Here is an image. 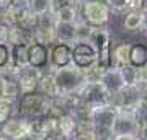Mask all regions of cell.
Instances as JSON below:
<instances>
[{
    "label": "cell",
    "instance_id": "6da1fadb",
    "mask_svg": "<svg viewBox=\"0 0 147 140\" xmlns=\"http://www.w3.org/2000/svg\"><path fill=\"white\" fill-rule=\"evenodd\" d=\"M53 103V99L44 96L39 91H30V93L21 94L13 109V116H20L25 119L33 117H42L47 114V109Z\"/></svg>",
    "mask_w": 147,
    "mask_h": 140
},
{
    "label": "cell",
    "instance_id": "7a4b0ae2",
    "mask_svg": "<svg viewBox=\"0 0 147 140\" xmlns=\"http://www.w3.org/2000/svg\"><path fill=\"white\" fill-rule=\"evenodd\" d=\"M51 72H53L56 85L59 88V94L75 93L82 86V83L85 82L82 68L79 65H75L74 62L69 65H64V67H56Z\"/></svg>",
    "mask_w": 147,
    "mask_h": 140
},
{
    "label": "cell",
    "instance_id": "3957f363",
    "mask_svg": "<svg viewBox=\"0 0 147 140\" xmlns=\"http://www.w3.org/2000/svg\"><path fill=\"white\" fill-rule=\"evenodd\" d=\"M113 140H137L141 139V127L137 122L134 111H118L113 124H111Z\"/></svg>",
    "mask_w": 147,
    "mask_h": 140
},
{
    "label": "cell",
    "instance_id": "277c9868",
    "mask_svg": "<svg viewBox=\"0 0 147 140\" xmlns=\"http://www.w3.org/2000/svg\"><path fill=\"white\" fill-rule=\"evenodd\" d=\"M80 15L92 26H105L110 21L111 7L105 0H84L80 3Z\"/></svg>",
    "mask_w": 147,
    "mask_h": 140
},
{
    "label": "cell",
    "instance_id": "5b68a950",
    "mask_svg": "<svg viewBox=\"0 0 147 140\" xmlns=\"http://www.w3.org/2000/svg\"><path fill=\"white\" fill-rule=\"evenodd\" d=\"M75 93L79 94V98L82 99V103L87 106H96V104L110 103L111 93L106 90V86L103 85L101 80H88L84 82Z\"/></svg>",
    "mask_w": 147,
    "mask_h": 140
},
{
    "label": "cell",
    "instance_id": "8992f818",
    "mask_svg": "<svg viewBox=\"0 0 147 140\" xmlns=\"http://www.w3.org/2000/svg\"><path fill=\"white\" fill-rule=\"evenodd\" d=\"M90 44L96 51V62L103 70L111 67V39L110 33L101 29V26H93V31L90 36Z\"/></svg>",
    "mask_w": 147,
    "mask_h": 140
},
{
    "label": "cell",
    "instance_id": "52a82bcc",
    "mask_svg": "<svg viewBox=\"0 0 147 140\" xmlns=\"http://www.w3.org/2000/svg\"><path fill=\"white\" fill-rule=\"evenodd\" d=\"M141 88L139 85H126L123 86L119 91L111 94L110 104L115 106L118 111L124 109V111H134L137 103L141 101Z\"/></svg>",
    "mask_w": 147,
    "mask_h": 140
},
{
    "label": "cell",
    "instance_id": "ba28073f",
    "mask_svg": "<svg viewBox=\"0 0 147 140\" xmlns=\"http://www.w3.org/2000/svg\"><path fill=\"white\" fill-rule=\"evenodd\" d=\"M0 139L3 140H25L30 139L28 134V119L20 116H10L0 124Z\"/></svg>",
    "mask_w": 147,
    "mask_h": 140
},
{
    "label": "cell",
    "instance_id": "9c48e42d",
    "mask_svg": "<svg viewBox=\"0 0 147 140\" xmlns=\"http://www.w3.org/2000/svg\"><path fill=\"white\" fill-rule=\"evenodd\" d=\"M54 28H56V20H54V15L51 11L36 15V23H34V39H36V42H41L46 46H51L53 42H56Z\"/></svg>",
    "mask_w": 147,
    "mask_h": 140
},
{
    "label": "cell",
    "instance_id": "30bf717a",
    "mask_svg": "<svg viewBox=\"0 0 147 140\" xmlns=\"http://www.w3.org/2000/svg\"><path fill=\"white\" fill-rule=\"evenodd\" d=\"M42 73H44L42 68L33 67L31 64H28V65H25V67H16L13 77L16 78V82H18V85H20L21 94L34 91Z\"/></svg>",
    "mask_w": 147,
    "mask_h": 140
},
{
    "label": "cell",
    "instance_id": "8fae6325",
    "mask_svg": "<svg viewBox=\"0 0 147 140\" xmlns=\"http://www.w3.org/2000/svg\"><path fill=\"white\" fill-rule=\"evenodd\" d=\"M72 60L79 67H87L96 60V51L90 42H75L72 46Z\"/></svg>",
    "mask_w": 147,
    "mask_h": 140
},
{
    "label": "cell",
    "instance_id": "7c38bea8",
    "mask_svg": "<svg viewBox=\"0 0 147 140\" xmlns=\"http://www.w3.org/2000/svg\"><path fill=\"white\" fill-rule=\"evenodd\" d=\"M28 60L33 67L38 68H49L51 59H49V46L41 42H33L28 47Z\"/></svg>",
    "mask_w": 147,
    "mask_h": 140
},
{
    "label": "cell",
    "instance_id": "4fadbf2b",
    "mask_svg": "<svg viewBox=\"0 0 147 140\" xmlns=\"http://www.w3.org/2000/svg\"><path fill=\"white\" fill-rule=\"evenodd\" d=\"M49 59H51V65H49L51 70L56 67H64V65L72 64V44H65V42L54 44L53 49L49 51Z\"/></svg>",
    "mask_w": 147,
    "mask_h": 140
},
{
    "label": "cell",
    "instance_id": "5bb4252c",
    "mask_svg": "<svg viewBox=\"0 0 147 140\" xmlns=\"http://www.w3.org/2000/svg\"><path fill=\"white\" fill-rule=\"evenodd\" d=\"M100 80L103 82V85L106 86V90L111 94L116 93V91H119L123 86H126V82H124V77H123V72H121L119 67L106 68L105 72L101 73Z\"/></svg>",
    "mask_w": 147,
    "mask_h": 140
},
{
    "label": "cell",
    "instance_id": "9a60e30c",
    "mask_svg": "<svg viewBox=\"0 0 147 140\" xmlns=\"http://www.w3.org/2000/svg\"><path fill=\"white\" fill-rule=\"evenodd\" d=\"M33 42H36L34 29L23 28V26H18V25L10 26V33H8V44L10 46H20V44L30 46Z\"/></svg>",
    "mask_w": 147,
    "mask_h": 140
},
{
    "label": "cell",
    "instance_id": "2e32d148",
    "mask_svg": "<svg viewBox=\"0 0 147 140\" xmlns=\"http://www.w3.org/2000/svg\"><path fill=\"white\" fill-rule=\"evenodd\" d=\"M0 96L13 99V101H18V98L21 96L20 85L16 82V78L10 73L0 72Z\"/></svg>",
    "mask_w": 147,
    "mask_h": 140
},
{
    "label": "cell",
    "instance_id": "e0dca14e",
    "mask_svg": "<svg viewBox=\"0 0 147 140\" xmlns=\"http://www.w3.org/2000/svg\"><path fill=\"white\" fill-rule=\"evenodd\" d=\"M36 91L42 93L44 96H47V98H51V99H56L59 96V88H57V85H56V80H54V75L51 70L44 72L41 75L39 82H38Z\"/></svg>",
    "mask_w": 147,
    "mask_h": 140
},
{
    "label": "cell",
    "instance_id": "ac0fdd59",
    "mask_svg": "<svg viewBox=\"0 0 147 140\" xmlns=\"http://www.w3.org/2000/svg\"><path fill=\"white\" fill-rule=\"evenodd\" d=\"M56 42H65V44H75V23L67 21H56Z\"/></svg>",
    "mask_w": 147,
    "mask_h": 140
},
{
    "label": "cell",
    "instance_id": "d6986e66",
    "mask_svg": "<svg viewBox=\"0 0 147 140\" xmlns=\"http://www.w3.org/2000/svg\"><path fill=\"white\" fill-rule=\"evenodd\" d=\"M129 51H131L129 42H121L115 47L111 46V67H123L129 64Z\"/></svg>",
    "mask_w": 147,
    "mask_h": 140
},
{
    "label": "cell",
    "instance_id": "ffe728a7",
    "mask_svg": "<svg viewBox=\"0 0 147 140\" xmlns=\"http://www.w3.org/2000/svg\"><path fill=\"white\" fill-rule=\"evenodd\" d=\"M59 129L62 132L64 139H75V130H77V119L70 113H64L59 117Z\"/></svg>",
    "mask_w": 147,
    "mask_h": 140
},
{
    "label": "cell",
    "instance_id": "44dd1931",
    "mask_svg": "<svg viewBox=\"0 0 147 140\" xmlns=\"http://www.w3.org/2000/svg\"><path fill=\"white\" fill-rule=\"evenodd\" d=\"M54 20L56 21H67V23H75L80 16V7L77 5H69V7H62L53 13Z\"/></svg>",
    "mask_w": 147,
    "mask_h": 140
},
{
    "label": "cell",
    "instance_id": "7402d4cb",
    "mask_svg": "<svg viewBox=\"0 0 147 140\" xmlns=\"http://www.w3.org/2000/svg\"><path fill=\"white\" fill-rule=\"evenodd\" d=\"M142 11H137V10H129L124 15V20H123V28L124 31H129V33H134V31H139L142 28Z\"/></svg>",
    "mask_w": 147,
    "mask_h": 140
},
{
    "label": "cell",
    "instance_id": "603a6c76",
    "mask_svg": "<svg viewBox=\"0 0 147 140\" xmlns=\"http://www.w3.org/2000/svg\"><path fill=\"white\" fill-rule=\"evenodd\" d=\"M129 64L134 67H142L147 64V47L144 44H131Z\"/></svg>",
    "mask_w": 147,
    "mask_h": 140
},
{
    "label": "cell",
    "instance_id": "cb8c5ba5",
    "mask_svg": "<svg viewBox=\"0 0 147 140\" xmlns=\"http://www.w3.org/2000/svg\"><path fill=\"white\" fill-rule=\"evenodd\" d=\"M28 47L25 44H20V46H11V62L15 67H25L30 64L28 60Z\"/></svg>",
    "mask_w": 147,
    "mask_h": 140
},
{
    "label": "cell",
    "instance_id": "d4e9b609",
    "mask_svg": "<svg viewBox=\"0 0 147 140\" xmlns=\"http://www.w3.org/2000/svg\"><path fill=\"white\" fill-rule=\"evenodd\" d=\"M26 7L33 15H41L51 11V0H26Z\"/></svg>",
    "mask_w": 147,
    "mask_h": 140
},
{
    "label": "cell",
    "instance_id": "484cf974",
    "mask_svg": "<svg viewBox=\"0 0 147 140\" xmlns=\"http://www.w3.org/2000/svg\"><path fill=\"white\" fill-rule=\"evenodd\" d=\"M15 104H16V101H13V99L0 96V124H2L3 121H7L10 116H13Z\"/></svg>",
    "mask_w": 147,
    "mask_h": 140
},
{
    "label": "cell",
    "instance_id": "4316f807",
    "mask_svg": "<svg viewBox=\"0 0 147 140\" xmlns=\"http://www.w3.org/2000/svg\"><path fill=\"white\" fill-rule=\"evenodd\" d=\"M11 46L10 44H0V70L7 65H11Z\"/></svg>",
    "mask_w": 147,
    "mask_h": 140
},
{
    "label": "cell",
    "instance_id": "83f0119b",
    "mask_svg": "<svg viewBox=\"0 0 147 140\" xmlns=\"http://www.w3.org/2000/svg\"><path fill=\"white\" fill-rule=\"evenodd\" d=\"M80 0H51V13H54L56 10L62 8V7H69V5H77L80 7Z\"/></svg>",
    "mask_w": 147,
    "mask_h": 140
},
{
    "label": "cell",
    "instance_id": "f1b7e54d",
    "mask_svg": "<svg viewBox=\"0 0 147 140\" xmlns=\"http://www.w3.org/2000/svg\"><path fill=\"white\" fill-rule=\"evenodd\" d=\"M111 10L115 11H126L127 10V0H108Z\"/></svg>",
    "mask_w": 147,
    "mask_h": 140
},
{
    "label": "cell",
    "instance_id": "f546056e",
    "mask_svg": "<svg viewBox=\"0 0 147 140\" xmlns=\"http://www.w3.org/2000/svg\"><path fill=\"white\" fill-rule=\"evenodd\" d=\"M8 33H10V26L0 21V44H8Z\"/></svg>",
    "mask_w": 147,
    "mask_h": 140
},
{
    "label": "cell",
    "instance_id": "4dcf8cb0",
    "mask_svg": "<svg viewBox=\"0 0 147 140\" xmlns=\"http://www.w3.org/2000/svg\"><path fill=\"white\" fill-rule=\"evenodd\" d=\"M142 15H144V18H142V31L147 33V11H142Z\"/></svg>",
    "mask_w": 147,
    "mask_h": 140
},
{
    "label": "cell",
    "instance_id": "1f68e13d",
    "mask_svg": "<svg viewBox=\"0 0 147 140\" xmlns=\"http://www.w3.org/2000/svg\"><path fill=\"white\" fill-rule=\"evenodd\" d=\"M0 21H2V10H0Z\"/></svg>",
    "mask_w": 147,
    "mask_h": 140
},
{
    "label": "cell",
    "instance_id": "d6a6232c",
    "mask_svg": "<svg viewBox=\"0 0 147 140\" xmlns=\"http://www.w3.org/2000/svg\"><path fill=\"white\" fill-rule=\"evenodd\" d=\"M80 2H84V0H80Z\"/></svg>",
    "mask_w": 147,
    "mask_h": 140
},
{
    "label": "cell",
    "instance_id": "836d02e7",
    "mask_svg": "<svg viewBox=\"0 0 147 140\" xmlns=\"http://www.w3.org/2000/svg\"><path fill=\"white\" fill-rule=\"evenodd\" d=\"M105 2H108V0H105Z\"/></svg>",
    "mask_w": 147,
    "mask_h": 140
}]
</instances>
